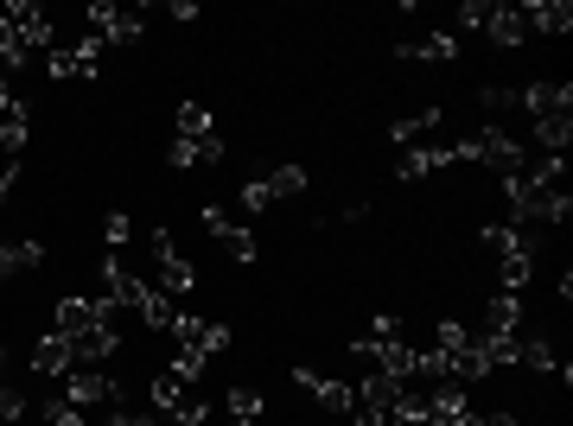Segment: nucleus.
<instances>
[{
  "label": "nucleus",
  "instance_id": "obj_1",
  "mask_svg": "<svg viewBox=\"0 0 573 426\" xmlns=\"http://www.w3.org/2000/svg\"><path fill=\"white\" fill-rule=\"evenodd\" d=\"M458 166H491V173H523L529 166V146L516 141L503 121H485L478 134H465V141H453Z\"/></svg>",
  "mask_w": 573,
  "mask_h": 426
},
{
  "label": "nucleus",
  "instance_id": "obj_2",
  "mask_svg": "<svg viewBox=\"0 0 573 426\" xmlns=\"http://www.w3.org/2000/svg\"><path fill=\"white\" fill-rule=\"evenodd\" d=\"M153 414L172 426H204L211 421V394L198 382H186V376H172V369H159L153 376Z\"/></svg>",
  "mask_w": 573,
  "mask_h": 426
},
{
  "label": "nucleus",
  "instance_id": "obj_3",
  "mask_svg": "<svg viewBox=\"0 0 573 426\" xmlns=\"http://www.w3.org/2000/svg\"><path fill=\"white\" fill-rule=\"evenodd\" d=\"M147 255H153V281L147 286H159L166 299H186L191 286H198V268L179 255L172 229H159V223H153V229H147Z\"/></svg>",
  "mask_w": 573,
  "mask_h": 426
},
{
  "label": "nucleus",
  "instance_id": "obj_4",
  "mask_svg": "<svg viewBox=\"0 0 573 426\" xmlns=\"http://www.w3.org/2000/svg\"><path fill=\"white\" fill-rule=\"evenodd\" d=\"M96 306L103 312H141L147 306V274H134L121 255L103 261V293H96Z\"/></svg>",
  "mask_w": 573,
  "mask_h": 426
},
{
  "label": "nucleus",
  "instance_id": "obj_5",
  "mask_svg": "<svg viewBox=\"0 0 573 426\" xmlns=\"http://www.w3.org/2000/svg\"><path fill=\"white\" fill-rule=\"evenodd\" d=\"M0 20L13 26L20 45H26V58H38V51H51V45H58V38H51V13H45L38 0H7V7H0Z\"/></svg>",
  "mask_w": 573,
  "mask_h": 426
},
{
  "label": "nucleus",
  "instance_id": "obj_6",
  "mask_svg": "<svg viewBox=\"0 0 573 426\" xmlns=\"http://www.w3.org/2000/svg\"><path fill=\"white\" fill-rule=\"evenodd\" d=\"M141 33H147V13H141V7H115V0H96V7H89V38L134 45Z\"/></svg>",
  "mask_w": 573,
  "mask_h": 426
},
{
  "label": "nucleus",
  "instance_id": "obj_7",
  "mask_svg": "<svg viewBox=\"0 0 573 426\" xmlns=\"http://www.w3.org/2000/svg\"><path fill=\"white\" fill-rule=\"evenodd\" d=\"M204 236H211V242H217V249L229 255V261H242V268H249V261L262 255L255 229H242V223H236V216L224 211V204H204Z\"/></svg>",
  "mask_w": 573,
  "mask_h": 426
},
{
  "label": "nucleus",
  "instance_id": "obj_8",
  "mask_svg": "<svg viewBox=\"0 0 573 426\" xmlns=\"http://www.w3.org/2000/svg\"><path fill=\"white\" fill-rule=\"evenodd\" d=\"M115 394H121V382H115L109 369H89V363H76L71 376H64V401H76L83 414H89V407H109Z\"/></svg>",
  "mask_w": 573,
  "mask_h": 426
},
{
  "label": "nucleus",
  "instance_id": "obj_9",
  "mask_svg": "<svg viewBox=\"0 0 573 426\" xmlns=\"http://www.w3.org/2000/svg\"><path fill=\"white\" fill-rule=\"evenodd\" d=\"M516 108L535 115V121H548V115H573V83H561V76H535L529 90H516Z\"/></svg>",
  "mask_w": 573,
  "mask_h": 426
},
{
  "label": "nucleus",
  "instance_id": "obj_10",
  "mask_svg": "<svg viewBox=\"0 0 573 426\" xmlns=\"http://www.w3.org/2000/svg\"><path fill=\"white\" fill-rule=\"evenodd\" d=\"M294 389H306L325 414H350V407H357V389L338 382V376H319V369H294Z\"/></svg>",
  "mask_w": 573,
  "mask_h": 426
},
{
  "label": "nucleus",
  "instance_id": "obj_11",
  "mask_svg": "<svg viewBox=\"0 0 573 426\" xmlns=\"http://www.w3.org/2000/svg\"><path fill=\"white\" fill-rule=\"evenodd\" d=\"M478 242H485L497 261H510V255H541V229H523V223H485Z\"/></svg>",
  "mask_w": 573,
  "mask_h": 426
},
{
  "label": "nucleus",
  "instance_id": "obj_12",
  "mask_svg": "<svg viewBox=\"0 0 573 426\" xmlns=\"http://www.w3.org/2000/svg\"><path fill=\"white\" fill-rule=\"evenodd\" d=\"M89 324H115V312H103L96 299H76V293L51 306V331H58V338H83Z\"/></svg>",
  "mask_w": 573,
  "mask_h": 426
},
{
  "label": "nucleus",
  "instance_id": "obj_13",
  "mask_svg": "<svg viewBox=\"0 0 573 426\" xmlns=\"http://www.w3.org/2000/svg\"><path fill=\"white\" fill-rule=\"evenodd\" d=\"M395 58H402V64H453V58H458V38L453 33L402 38V45H395Z\"/></svg>",
  "mask_w": 573,
  "mask_h": 426
},
{
  "label": "nucleus",
  "instance_id": "obj_14",
  "mask_svg": "<svg viewBox=\"0 0 573 426\" xmlns=\"http://www.w3.org/2000/svg\"><path fill=\"white\" fill-rule=\"evenodd\" d=\"M76 369V351H71V338H58V331H45L33 344V376H51V382H64Z\"/></svg>",
  "mask_w": 573,
  "mask_h": 426
},
{
  "label": "nucleus",
  "instance_id": "obj_15",
  "mask_svg": "<svg viewBox=\"0 0 573 426\" xmlns=\"http://www.w3.org/2000/svg\"><path fill=\"white\" fill-rule=\"evenodd\" d=\"M516 13H523L529 38L535 33H573V0H523Z\"/></svg>",
  "mask_w": 573,
  "mask_h": 426
},
{
  "label": "nucleus",
  "instance_id": "obj_16",
  "mask_svg": "<svg viewBox=\"0 0 573 426\" xmlns=\"http://www.w3.org/2000/svg\"><path fill=\"white\" fill-rule=\"evenodd\" d=\"M76 363H89V369H109L115 351H121V338H115V324H89L83 338H71Z\"/></svg>",
  "mask_w": 573,
  "mask_h": 426
},
{
  "label": "nucleus",
  "instance_id": "obj_17",
  "mask_svg": "<svg viewBox=\"0 0 573 426\" xmlns=\"http://www.w3.org/2000/svg\"><path fill=\"white\" fill-rule=\"evenodd\" d=\"M26 134H33V108H26V96H13V103L0 108V146H7V159L26 153Z\"/></svg>",
  "mask_w": 573,
  "mask_h": 426
},
{
  "label": "nucleus",
  "instance_id": "obj_18",
  "mask_svg": "<svg viewBox=\"0 0 573 426\" xmlns=\"http://www.w3.org/2000/svg\"><path fill=\"white\" fill-rule=\"evenodd\" d=\"M172 141H217V115L204 103H179L172 108Z\"/></svg>",
  "mask_w": 573,
  "mask_h": 426
},
{
  "label": "nucleus",
  "instance_id": "obj_19",
  "mask_svg": "<svg viewBox=\"0 0 573 426\" xmlns=\"http://www.w3.org/2000/svg\"><path fill=\"white\" fill-rule=\"evenodd\" d=\"M166 166H179V173H191V166H224V134H217V141H172L166 146Z\"/></svg>",
  "mask_w": 573,
  "mask_h": 426
},
{
  "label": "nucleus",
  "instance_id": "obj_20",
  "mask_svg": "<svg viewBox=\"0 0 573 426\" xmlns=\"http://www.w3.org/2000/svg\"><path fill=\"white\" fill-rule=\"evenodd\" d=\"M440 166H458L453 141H446V146H408V153H402V166H395V178H427V173H440Z\"/></svg>",
  "mask_w": 573,
  "mask_h": 426
},
{
  "label": "nucleus",
  "instance_id": "obj_21",
  "mask_svg": "<svg viewBox=\"0 0 573 426\" xmlns=\"http://www.w3.org/2000/svg\"><path fill=\"white\" fill-rule=\"evenodd\" d=\"M478 331H497V338H516L523 331V293H497L491 306H485V324Z\"/></svg>",
  "mask_w": 573,
  "mask_h": 426
},
{
  "label": "nucleus",
  "instance_id": "obj_22",
  "mask_svg": "<svg viewBox=\"0 0 573 426\" xmlns=\"http://www.w3.org/2000/svg\"><path fill=\"white\" fill-rule=\"evenodd\" d=\"M485 38H491V45H503V51H516V45H529V26H523V13H516V7H491Z\"/></svg>",
  "mask_w": 573,
  "mask_h": 426
},
{
  "label": "nucleus",
  "instance_id": "obj_23",
  "mask_svg": "<svg viewBox=\"0 0 573 426\" xmlns=\"http://www.w3.org/2000/svg\"><path fill=\"white\" fill-rule=\"evenodd\" d=\"M510 369H541V376H548V369H561V356H554V344H548V338H523V331H516V356H510Z\"/></svg>",
  "mask_w": 573,
  "mask_h": 426
},
{
  "label": "nucleus",
  "instance_id": "obj_24",
  "mask_svg": "<svg viewBox=\"0 0 573 426\" xmlns=\"http://www.w3.org/2000/svg\"><path fill=\"white\" fill-rule=\"evenodd\" d=\"M26 268H45V242H38V236L0 242V281H13V274H26Z\"/></svg>",
  "mask_w": 573,
  "mask_h": 426
},
{
  "label": "nucleus",
  "instance_id": "obj_25",
  "mask_svg": "<svg viewBox=\"0 0 573 426\" xmlns=\"http://www.w3.org/2000/svg\"><path fill=\"white\" fill-rule=\"evenodd\" d=\"M224 407H229V421H242V426H255L267 414V394L262 389H249V382H236V389L224 394Z\"/></svg>",
  "mask_w": 573,
  "mask_h": 426
},
{
  "label": "nucleus",
  "instance_id": "obj_26",
  "mask_svg": "<svg viewBox=\"0 0 573 426\" xmlns=\"http://www.w3.org/2000/svg\"><path fill=\"white\" fill-rule=\"evenodd\" d=\"M262 185H267V198H274V204H294V198L306 191V166H274Z\"/></svg>",
  "mask_w": 573,
  "mask_h": 426
},
{
  "label": "nucleus",
  "instance_id": "obj_27",
  "mask_svg": "<svg viewBox=\"0 0 573 426\" xmlns=\"http://www.w3.org/2000/svg\"><path fill=\"white\" fill-rule=\"evenodd\" d=\"M440 121H446V108H420V115H402V121H395L389 134H395V141L408 146V141H427V134H433Z\"/></svg>",
  "mask_w": 573,
  "mask_h": 426
},
{
  "label": "nucleus",
  "instance_id": "obj_28",
  "mask_svg": "<svg viewBox=\"0 0 573 426\" xmlns=\"http://www.w3.org/2000/svg\"><path fill=\"white\" fill-rule=\"evenodd\" d=\"M535 268H541V255H510V261H497V281H503V293H523V286L535 281Z\"/></svg>",
  "mask_w": 573,
  "mask_h": 426
},
{
  "label": "nucleus",
  "instance_id": "obj_29",
  "mask_svg": "<svg viewBox=\"0 0 573 426\" xmlns=\"http://www.w3.org/2000/svg\"><path fill=\"white\" fill-rule=\"evenodd\" d=\"M573 141V115H548V121H535V146L541 153H568Z\"/></svg>",
  "mask_w": 573,
  "mask_h": 426
},
{
  "label": "nucleus",
  "instance_id": "obj_30",
  "mask_svg": "<svg viewBox=\"0 0 573 426\" xmlns=\"http://www.w3.org/2000/svg\"><path fill=\"white\" fill-rule=\"evenodd\" d=\"M141 324H147V331H172V324H179V306H172V299H166L159 286H147V306H141Z\"/></svg>",
  "mask_w": 573,
  "mask_h": 426
},
{
  "label": "nucleus",
  "instance_id": "obj_31",
  "mask_svg": "<svg viewBox=\"0 0 573 426\" xmlns=\"http://www.w3.org/2000/svg\"><path fill=\"white\" fill-rule=\"evenodd\" d=\"M172 376H186V382H204V351L198 344H172V363H166Z\"/></svg>",
  "mask_w": 573,
  "mask_h": 426
},
{
  "label": "nucleus",
  "instance_id": "obj_32",
  "mask_svg": "<svg viewBox=\"0 0 573 426\" xmlns=\"http://www.w3.org/2000/svg\"><path fill=\"white\" fill-rule=\"evenodd\" d=\"M45 426H89L83 421V407L64 401V394H45Z\"/></svg>",
  "mask_w": 573,
  "mask_h": 426
},
{
  "label": "nucleus",
  "instance_id": "obj_33",
  "mask_svg": "<svg viewBox=\"0 0 573 426\" xmlns=\"http://www.w3.org/2000/svg\"><path fill=\"white\" fill-rule=\"evenodd\" d=\"M26 64H33V58H26V45H20V38H13V26L0 20V71H26Z\"/></svg>",
  "mask_w": 573,
  "mask_h": 426
},
{
  "label": "nucleus",
  "instance_id": "obj_34",
  "mask_svg": "<svg viewBox=\"0 0 573 426\" xmlns=\"http://www.w3.org/2000/svg\"><path fill=\"white\" fill-rule=\"evenodd\" d=\"M236 204H242L249 216H267V211H274V198H267V185H262V178H249V185L236 191Z\"/></svg>",
  "mask_w": 573,
  "mask_h": 426
},
{
  "label": "nucleus",
  "instance_id": "obj_35",
  "mask_svg": "<svg viewBox=\"0 0 573 426\" xmlns=\"http://www.w3.org/2000/svg\"><path fill=\"white\" fill-rule=\"evenodd\" d=\"M491 7H497V0H458V26H465V33H485Z\"/></svg>",
  "mask_w": 573,
  "mask_h": 426
},
{
  "label": "nucleus",
  "instance_id": "obj_36",
  "mask_svg": "<svg viewBox=\"0 0 573 426\" xmlns=\"http://www.w3.org/2000/svg\"><path fill=\"white\" fill-rule=\"evenodd\" d=\"M20 421H26V394L0 382V426H20Z\"/></svg>",
  "mask_w": 573,
  "mask_h": 426
},
{
  "label": "nucleus",
  "instance_id": "obj_37",
  "mask_svg": "<svg viewBox=\"0 0 573 426\" xmlns=\"http://www.w3.org/2000/svg\"><path fill=\"white\" fill-rule=\"evenodd\" d=\"M103 236H109V249H128L134 242V223L128 216H103Z\"/></svg>",
  "mask_w": 573,
  "mask_h": 426
},
{
  "label": "nucleus",
  "instance_id": "obj_38",
  "mask_svg": "<svg viewBox=\"0 0 573 426\" xmlns=\"http://www.w3.org/2000/svg\"><path fill=\"white\" fill-rule=\"evenodd\" d=\"M103 426H159V414H134V407H109Z\"/></svg>",
  "mask_w": 573,
  "mask_h": 426
},
{
  "label": "nucleus",
  "instance_id": "obj_39",
  "mask_svg": "<svg viewBox=\"0 0 573 426\" xmlns=\"http://www.w3.org/2000/svg\"><path fill=\"white\" fill-rule=\"evenodd\" d=\"M478 103L491 108V115H497V108H516V90H503V83H491V90H478Z\"/></svg>",
  "mask_w": 573,
  "mask_h": 426
},
{
  "label": "nucleus",
  "instance_id": "obj_40",
  "mask_svg": "<svg viewBox=\"0 0 573 426\" xmlns=\"http://www.w3.org/2000/svg\"><path fill=\"white\" fill-rule=\"evenodd\" d=\"M166 20H179V26H191V20H198V7H191V0H172V7H166Z\"/></svg>",
  "mask_w": 573,
  "mask_h": 426
},
{
  "label": "nucleus",
  "instance_id": "obj_41",
  "mask_svg": "<svg viewBox=\"0 0 573 426\" xmlns=\"http://www.w3.org/2000/svg\"><path fill=\"white\" fill-rule=\"evenodd\" d=\"M13 178H20V166H13V159H7V166H0V204H7V198H13Z\"/></svg>",
  "mask_w": 573,
  "mask_h": 426
},
{
  "label": "nucleus",
  "instance_id": "obj_42",
  "mask_svg": "<svg viewBox=\"0 0 573 426\" xmlns=\"http://www.w3.org/2000/svg\"><path fill=\"white\" fill-rule=\"evenodd\" d=\"M478 426H516V414H478Z\"/></svg>",
  "mask_w": 573,
  "mask_h": 426
},
{
  "label": "nucleus",
  "instance_id": "obj_43",
  "mask_svg": "<svg viewBox=\"0 0 573 426\" xmlns=\"http://www.w3.org/2000/svg\"><path fill=\"white\" fill-rule=\"evenodd\" d=\"M13 103V83H7V71H0V108Z\"/></svg>",
  "mask_w": 573,
  "mask_h": 426
},
{
  "label": "nucleus",
  "instance_id": "obj_44",
  "mask_svg": "<svg viewBox=\"0 0 573 426\" xmlns=\"http://www.w3.org/2000/svg\"><path fill=\"white\" fill-rule=\"evenodd\" d=\"M0 376H7V344H0Z\"/></svg>",
  "mask_w": 573,
  "mask_h": 426
},
{
  "label": "nucleus",
  "instance_id": "obj_45",
  "mask_svg": "<svg viewBox=\"0 0 573 426\" xmlns=\"http://www.w3.org/2000/svg\"><path fill=\"white\" fill-rule=\"evenodd\" d=\"M236 426H242V421H236Z\"/></svg>",
  "mask_w": 573,
  "mask_h": 426
}]
</instances>
